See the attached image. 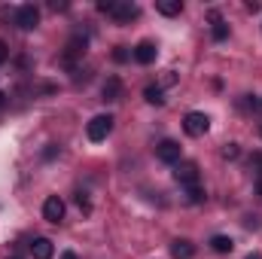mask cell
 Here are the masks:
<instances>
[{
    "label": "cell",
    "instance_id": "obj_1",
    "mask_svg": "<svg viewBox=\"0 0 262 259\" xmlns=\"http://www.w3.org/2000/svg\"><path fill=\"white\" fill-rule=\"evenodd\" d=\"M98 9H101L104 15H113L116 21H131V18L140 15V9H137L134 3H128V0H101Z\"/></svg>",
    "mask_w": 262,
    "mask_h": 259
},
{
    "label": "cell",
    "instance_id": "obj_2",
    "mask_svg": "<svg viewBox=\"0 0 262 259\" xmlns=\"http://www.w3.org/2000/svg\"><path fill=\"white\" fill-rule=\"evenodd\" d=\"M113 122H116V119H113L110 113H101V116H95V119L85 125L89 140H92V143H101V140H107V134L113 131Z\"/></svg>",
    "mask_w": 262,
    "mask_h": 259
},
{
    "label": "cell",
    "instance_id": "obj_3",
    "mask_svg": "<svg viewBox=\"0 0 262 259\" xmlns=\"http://www.w3.org/2000/svg\"><path fill=\"white\" fill-rule=\"evenodd\" d=\"M207 128H210L207 113H198V110H192V113H186V116H183V131H186L189 137H204V134H207Z\"/></svg>",
    "mask_w": 262,
    "mask_h": 259
},
{
    "label": "cell",
    "instance_id": "obj_4",
    "mask_svg": "<svg viewBox=\"0 0 262 259\" xmlns=\"http://www.w3.org/2000/svg\"><path fill=\"white\" fill-rule=\"evenodd\" d=\"M15 25H18L21 31H34V28L40 25V9H37L34 3H21V6L15 9Z\"/></svg>",
    "mask_w": 262,
    "mask_h": 259
},
{
    "label": "cell",
    "instance_id": "obj_5",
    "mask_svg": "<svg viewBox=\"0 0 262 259\" xmlns=\"http://www.w3.org/2000/svg\"><path fill=\"white\" fill-rule=\"evenodd\" d=\"M43 220H46V223H55V226L64 220V201H61L58 195H49V198L43 201Z\"/></svg>",
    "mask_w": 262,
    "mask_h": 259
},
{
    "label": "cell",
    "instance_id": "obj_6",
    "mask_svg": "<svg viewBox=\"0 0 262 259\" xmlns=\"http://www.w3.org/2000/svg\"><path fill=\"white\" fill-rule=\"evenodd\" d=\"M174 177H177V183L180 186H198V165L195 162H177V171H174Z\"/></svg>",
    "mask_w": 262,
    "mask_h": 259
},
{
    "label": "cell",
    "instance_id": "obj_7",
    "mask_svg": "<svg viewBox=\"0 0 262 259\" xmlns=\"http://www.w3.org/2000/svg\"><path fill=\"white\" fill-rule=\"evenodd\" d=\"M180 143L177 140H162L159 146H156V156H159V162H165V165H177L180 162Z\"/></svg>",
    "mask_w": 262,
    "mask_h": 259
},
{
    "label": "cell",
    "instance_id": "obj_8",
    "mask_svg": "<svg viewBox=\"0 0 262 259\" xmlns=\"http://www.w3.org/2000/svg\"><path fill=\"white\" fill-rule=\"evenodd\" d=\"M85 46H89V40H85L82 34H73V37H70V43H67V49H64V58H61V61H64L67 67H73V61H76V58H82V52H85Z\"/></svg>",
    "mask_w": 262,
    "mask_h": 259
},
{
    "label": "cell",
    "instance_id": "obj_9",
    "mask_svg": "<svg viewBox=\"0 0 262 259\" xmlns=\"http://www.w3.org/2000/svg\"><path fill=\"white\" fill-rule=\"evenodd\" d=\"M156 55H159V49H156V43H149V40H143V43H137L134 49H131V58L137 61V64H152L156 61Z\"/></svg>",
    "mask_w": 262,
    "mask_h": 259
},
{
    "label": "cell",
    "instance_id": "obj_10",
    "mask_svg": "<svg viewBox=\"0 0 262 259\" xmlns=\"http://www.w3.org/2000/svg\"><path fill=\"white\" fill-rule=\"evenodd\" d=\"M31 256L34 259H52L55 256L52 241H49V238H34V241H31Z\"/></svg>",
    "mask_w": 262,
    "mask_h": 259
},
{
    "label": "cell",
    "instance_id": "obj_11",
    "mask_svg": "<svg viewBox=\"0 0 262 259\" xmlns=\"http://www.w3.org/2000/svg\"><path fill=\"white\" fill-rule=\"evenodd\" d=\"M101 95H104V101H119L122 98V82H119V76H107V82H104V89H101Z\"/></svg>",
    "mask_w": 262,
    "mask_h": 259
},
{
    "label": "cell",
    "instance_id": "obj_12",
    "mask_svg": "<svg viewBox=\"0 0 262 259\" xmlns=\"http://www.w3.org/2000/svg\"><path fill=\"white\" fill-rule=\"evenodd\" d=\"M171 256L174 259H192L195 256V244L186 241V238H177V241L171 244Z\"/></svg>",
    "mask_w": 262,
    "mask_h": 259
},
{
    "label": "cell",
    "instance_id": "obj_13",
    "mask_svg": "<svg viewBox=\"0 0 262 259\" xmlns=\"http://www.w3.org/2000/svg\"><path fill=\"white\" fill-rule=\"evenodd\" d=\"M210 37H213L216 43H223V40L229 37V25H226L216 12H210Z\"/></svg>",
    "mask_w": 262,
    "mask_h": 259
},
{
    "label": "cell",
    "instance_id": "obj_14",
    "mask_svg": "<svg viewBox=\"0 0 262 259\" xmlns=\"http://www.w3.org/2000/svg\"><path fill=\"white\" fill-rule=\"evenodd\" d=\"M156 12H162V15H180L183 12V0H156Z\"/></svg>",
    "mask_w": 262,
    "mask_h": 259
},
{
    "label": "cell",
    "instance_id": "obj_15",
    "mask_svg": "<svg viewBox=\"0 0 262 259\" xmlns=\"http://www.w3.org/2000/svg\"><path fill=\"white\" fill-rule=\"evenodd\" d=\"M210 250H213V253H232V250H235V241H232L229 235H213V238H210Z\"/></svg>",
    "mask_w": 262,
    "mask_h": 259
},
{
    "label": "cell",
    "instance_id": "obj_16",
    "mask_svg": "<svg viewBox=\"0 0 262 259\" xmlns=\"http://www.w3.org/2000/svg\"><path fill=\"white\" fill-rule=\"evenodd\" d=\"M143 98H146V104H156V107L165 104V92H162V85H146V89H143Z\"/></svg>",
    "mask_w": 262,
    "mask_h": 259
},
{
    "label": "cell",
    "instance_id": "obj_17",
    "mask_svg": "<svg viewBox=\"0 0 262 259\" xmlns=\"http://www.w3.org/2000/svg\"><path fill=\"white\" fill-rule=\"evenodd\" d=\"M186 201H189V204H201V201H204V189H201V186H189V189H186Z\"/></svg>",
    "mask_w": 262,
    "mask_h": 259
},
{
    "label": "cell",
    "instance_id": "obj_18",
    "mask_svg": "<svg viewBox=\"0 0 262 259\" xmlns=\"http://www.w3.org/2000/svg\"><path fill=\"white\" fill-rule=\"evenodd\" d=\"M128 58H131V49H128V46H116V49H113V61H116V64H125Z\"/></svg>",
    "mask_w": 262,
    "mask_h": 259
},
{
    "label": "cell",
    "instance_id": "obj_19",
    "mask_svg": "<svg viewBox=\"0 0 262 259\" xmlns=\"http://www.w3.org/2000/svg\"><path fill=\"white\" fill-rule=\"evenodd\" d=\"M238 156H241L238 143H226V146H223V159H229V162H232V159H238Z\"/></svg>",
    "mask_w": 262,
    "mask_h": 259
},
{
    "label": "cell",
    "instance_id": "obj_20",
    "mask_svg": "<svg viewBox=\"0 0 262 259\" xmlns=\"http://www.w3.org/2000/svg\"><path fill=\"white\" fill-rule=\"evenodd\" d=\"M250 168L256 171V177L262 180V153H253V156H250Z\"/></svg>",
    "mask_w": 262,
    "mask_h": 259
},
{
    "label": "cell",
    "instance_id": "obj_21",
    "mask_svg": "<svg viewBox=\"0 0 262 259\" xmlns=\"http://www.w3.org/2000/svg\"><path fill=\"white\" fill-rule=\"evenodd\" d=\"M244 226H247V229H259L262 217H256V213H253V217H244Z\"/></svg>",
    "mask_w": 262,
    "mask_h": 259
},
{
    "label": "cell",
    "instance_id": "obj_22",
    "mask_svg": "<svg viewBox=\"0 0 262 259\" xmlns=\"http://www.w3.org/2000/svg\"><path fill=\"white\" fill-rule=\"evenodd\" d=\"M76 204H79L82 210H92V204H89V198H85V192H76Z\"/></svg>",
    "mask_w": 262,
    "mask_h": 259
},
{
    "label": "cell",
    "instance_id": "obj_23",
    "mask_svg": "<svg viewBox=\"0 0 262 259\" xmlns=\"http://www.w3.org/2000/svg\"><path fill=\"white\" fill-rule=\"evenodd\" d=\"M174 82H177V73H174V70H168V73L162 76V85H174Z\"/></svg>",
    "mask_w": 262,
    "mask_h": 259
},
{
    "label": "cell",
    "instance_id": "obj_24",
    "mask_svg": "<svg viewBox=\"0 0 262 259\" xmlns=\"http://www.w3.org/2000/svg\"><path fill=\"white\" fill-rule=\"evenodd\" d=\"M55 156H58V146H52V143H49V146L43 149V159H55Z\"/></svg>",
    "mask_w": 262,
    "mask_h": 259
},
{
    "label": "cell",
    "instance_id": "obj_25",
    "mask_svg": "<svg viewBox=\"0 0 262 259\" xmlns=\"http://www.w3.org/2000/svg\"><path fill=\"white\" fill-rule=\"evenodd\" d=\"M6 58H9V49H6V43H3V40H0V64H3V61H6Z\"/></svg>",
    "mask_w": 262,
    "mask_h": 259
},
{
    "label": "cell",
    "instance_id": "obj_26",
    "mask_svg": "<svg viewBox=\"0 0 262 259\" xmlns=\"http://www.w3.org/2000/svg\"><path fill=\"white\" fill-rule=\"evenodd\" d=\"M3 107H6V95L0 92V110H3Z\"/></svg>",
    "mask_w": 262,
    "mask_h": 259
},
{
    "label": "cell",
    "instance_id": "obj_27",
    "mask_svg": "<svg viewBox=\"0 0 262 259\" xmlns=\"http://www.w3.org/2000/svg\"><path fill=\"white\" fill-rule=\"evenodd\" d=\"M61 259H76V253H70V250H67V253H61Z\"/></svg>",
    "mask_w": 262,
    "mask_h": 259
},
{
    "label": "cell",
    "instance_id": "obj_28",
    "mask_svg": "<svg viewBox=\"0 0 262 259\" xmlns=\"http://www.w3.org/2000/svg\"><path fill=\"white\" fill-rule=\"evenodd\" d=\"M244 259H262V253H247Z\"/></svg>",
    "mask_w": 262,
    "mask_h": 259
},
{
    "label": "cell",
    "instance_id": "obj_29",
    "mask_svg": "<svg viewBox=\"0 0 262 259\" xmlns=\"http://www.w3.org/2000/svg\"><path fill=\"white\" fill-rule=\"evenodd\" d=\"M256 192H259V195H262V180H259V183H256Z\"/></svg>",
    "mask_w": 262,
    "mask_h": 259
},
{
    "label": "cell",
    "instance_id": "obj_30",
    "mask_svg": "<svg viewBox=\"0 0 262 259\" xmlns=\"http://www.w3.org/2000/svg\"><path fill=\"white\" fill-rule=\"evenodd\" d=\"M9 259H21V256H9Z\"/></svg>",
    "mask_w": 262,
    "mask_h": 259
},
{
    "label": "cell",
    "instance_id": "obj_31",
    "mask_svg": "<svg viewBox=\"0 0 262 259\" xmlns=\"http://www.w3.org/2000/svg\"><path fill=\"white\" fill-rule=\"evenodd\" d=\"M259 107H262V101H259Z\"/></svg>",
    "mask_w": 262,
    "mask_h": 259
}]
</instances>
